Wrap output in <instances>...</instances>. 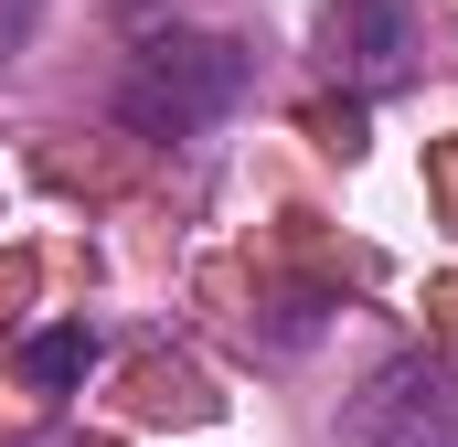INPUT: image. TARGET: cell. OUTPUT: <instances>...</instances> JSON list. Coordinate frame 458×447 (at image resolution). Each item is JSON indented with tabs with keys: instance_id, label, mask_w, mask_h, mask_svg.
Masks as SVG:
<instances>
[{
	"instance_id": "6da1fadb",
	"label": "cell",
	"mask_w": 458,
	"mask_h": 447,
	"mask_svg": "<svg viewBox=\"0 0 458 447\" xmlns=\"http://www.w3.org/2000/svg\"><path fill=\"white\" fill-rule=\"evenodd\" d=\"M245 97V54L225 32H149L128 64H117V128L128 139H203L214 117Z\"/></svg>"
},
{
	"instance_id": "7a4b0ae2",
	"label": "cell",
	"mask_w": 458,
	"mask_h": 447,
	"mask_svg": "<svg viewBox=\"0 0 458 447\" xmlns=\"http://www.w3.org/2000/svg\"><path fill=\"white\" fill-rule=\"evenodd\" d=\"M331 447H458V362L394 351V362L342 405V437Z\"/></svg>"
},
{
	"instance_id": "3957f363",
	"label": "cell",
	"mask_w": 458,
	"mask_h": 447,
	"mask_svg": "<svg viewBox=\"0 0 458 447\" xmlns=\"http://www.w3.org/2000/svg\"><path fill=\"white\" fill-rule=\"evenodd\" d=\"M320 54H331V75H394V54H405V0H320Z\"/></svg>"
},
{
	"instance_id": "277c9868",
	"label": "cell",
	"mask_w": 458,
	"mask_h": 447,
	"mask_svg": "<svg viewBox=\"0 0 458 447\" xmlns=\"http://www.w3.org/2000/svg\"><path fill=\"white\" fill-rule=\"evenodd\" d=\"M86 362H97V331H32L21 341V373L32 384H86Z\"/></svg>"
},
{
	"instance_id": "5b68a950",
	"label": "cell",
	"mask_w": 458,
	"mask_h": 447,
	"mask_svg": "<svg viewBox=\"0 0 458 447\" xmlns=\"http://www.w3.org/2000/svg\"><path fill=\"white\" fill-rule=\"evenodd\" d=\"M32 21H43V0H0V64L32 43Z\"/></svg>"
}]
</instances>
